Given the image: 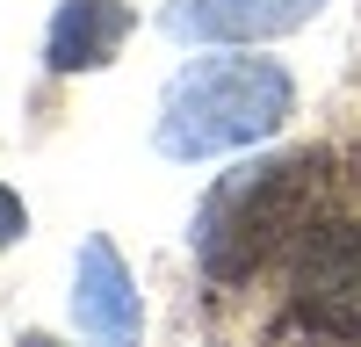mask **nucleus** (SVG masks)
Masks as SVG:
<instances>
[{"mask_svg":"<svg viewBox=\"0 0 361 347\" xmlns=\"http://www.w3.org/2000/svg\"><path fill=\"white\" fill-rule=\"evenodd\" d=\"M333 188V152H282L231 166L195 210V260L209 282H253L267 260H282L318 224V202Z\"/></svg>","mask_w":361,"mask_h":347,"instance_id":"nucleus-1","label":"nucleus"},{"mask_svg":"<svg viewBox=\"0 0 361 347\" xmlns=\"http://www.w3.org/2000/svg\"><path fill=\"white\" fill-rule=\"evenodd\" d=\"M296 116V80L275 58H195L188 73H173L159 102V152L166 159H209L231 145H260Z\"/></svg>","mask_w":361,"mask_h":347,"instance_id":"nucleus-2","label":"nucleus"},{"mask_svg":"<svg viewBox=\"0 0 361 347\" xmlns=\"http://www.w3.org/2000/svg\"><path fill=\"white\" fill-rule=\"evenodd\" d=\"M289 318L318 340L361 347V217L333 210L289 246Z\"/></svg>","mask_w":361,"mask_h":347,"instance_id":"nucleus-3","label":"nucleus"},{"mask_svg":"<svg viewBox=\"0 0 361 347\" xmlns=\"http://www.w3.org/2000/svg\"><path fill=\"white\" fill-rule=\"evenodd\" d=\"M73 318L87 347H137L145 311H137V282L123 275L109 239H87L73 260Z\"/></svg>","mask_w":361,"mask_h":347,"instance_id":"nucleus-4","label":"nucleus"},{"mask_svg":"<svg viewBox=\"0 0 361 347\" xmlns=\"http://www.w3.org/2000/svg\"><path fill=\"white\" fill-rule=\"evenodd\" d=\"M325 0H173L166 29L195 44H260L282 37V29H304Z\"/></svg>","mask_w":361,"mask_h":347,"instance_id":"nucleus-5","label":"nucleus"},{"mask_svg":"<svg viewBox=\"0 0 361 347\" xmlns=\"http://www.w3.org/2000/svg\"><path fill=\"white\" fill-rule=\"evenodd\" d=\"M130 37V8L123 0H58L51 22V73H94L116 58V44Z\"/></svg>","mask_w":361,"mask_h":347,"instance_id":"nucleus-6","label":"nucleus"},{"mask_svg":"<svg viewBox=\"0 0 361 347\" xmlns=\"http://www.w3.org/2000/svg\"><path fill=\"white\" fill-rule=\"evenodd\" d=\"M22 231H29V210H22V195H15V188H0V246H15Z\"/></svg>","mask_w":361,"mask_h":347,"instance_id":"nucleus-7","label":"nucleus"},{"mask_svg":"<svg viewBox=\"0 0 361 347\" xmlns=\"http://www.w3.org/2000/svg\"><path fill=\"white\" fill-rule=\"evenodd\" d=\"M22 347H58V340L51 333H22Z\"/></svg>","mask_w":361,"mask_h":347,"instance_id":"nucleus-8","label":"nucleus"}]
</instances>
